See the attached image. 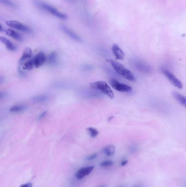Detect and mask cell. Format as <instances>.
I'll return each mask as SVG.
<instances>
[{
  "label": "cell",
  "instance_id": "cell-1",
  "mask_svg": "<svg viewBox=\"0 0 186 187\" xmlns=\"http://www.w3.org/2000/svg\"><path fill=\"white\" fill-rule=\"evenodd\" d=\"M35 3L39 8H40L41 9L49 13V14L56 18L61 19H66L67 18V15L64 14V13L60 12L56 8L49 4H48L47 3L38 0H36Z\"/></svg>",
  "mask_w": 186,
  "mask_h": 187
},
{
  "label": "cell",
  "instance_id": "cell-2",
  "mask_svg": "<svg viewBox=\"0 0 186 187\" xmlns=\"http://www.w3.org/2000/svg\"><path fill=\"white\" fill-rule=\"evenodd\" d=\"M110 63L113 69L118 74L122 76L123 77L129 81L133 82L135 81V78L133 73L127 69H126L123 65L113 60H110Z\"/></svg>",
  "mask_w": 186,
  "mask_h": 187
},
{
  "label": "cell",
  "instance_id": "cell-3",
  "mask_svg": "<svg viewBox=\"0 0 186 187\" xmlns=\"http://www.w3.org/2000/svg\"><path fill=\"white\" fill-rule=\"evenodd\" d=\"M90 87L93 89H97L105 94L109 98L113 99L114 98V94L109 85L103 81H97L92 82L90 84Z\"/></svg>",
  "mask_w": 186,
  "mask_h": 187
},
{
  "label": "cell",
  "instance_id": "cell-4",
  "mask_svg": "<svg viewBox=\"0 0 186 187\" xmlns=\"http://www.w3.org/2000/svg\"><path fill=\"white\" fill-rule=\"evenodd\" d=\"M6 25L13 29L17 30L24 32H31L32 31L29 27L25 24L17 20H10L6 22Z\"/></svg>",
  "mask_w": 186,
  "mask_h": 187
},
{
  "label": "cell",
  "instance_id": "cell-5",
  "mask_svg": "<svg viewBox=\"0 0 186 187\" xmlns=\"http://www.w3.org/2000/svg\"><path fill=\"white\" fill-rule=\"evenodd\" d=\"M162 72L174 86L179 89H182L183 84L182 82L173 73L164 69H162Z\"/></svg>",
  "mask_w": 186,
  "mask_h": 187
},
{
  "label": "cell",
  "instance_id": "cell-6",
  "mask_svg": "<svg viewBox=\"0 0 186 187\" xmlns=\"http://www.w3.org/2000/svg\"><path fill=\"white\" fill-rule=\"evenodd\" d=\"M111 85L116 91L122 93H128L132 91V88L127 84H123L118 82L116 79H111L110 81Z\"/></svg>",
  "mask_w": 186,
  "mask_h": 187
},
{
  "label": "cell",
  "instance_id": "cell-7",
  "mask_svg": "<svg viewBox=\"0 0 186 187\" xmlns=\"http://www.w3.org/2000/svg\"><path fill=\"white\" fill-rule=\"evenodd\" d=\"M94 167L93 166H90L84 167L78 170L76 174V178L78 180H81L85 177L88 176L93 171Z\"/></svg>",
  "mask_w": 186,
  "mask_h": 187
},
{
  "label": "cell",
  "instance_id": "cell-8",
  "mask_svg": "<svg viewBox=\"0 0 186 187\" xmlns=\"http://www.w3.org/2000/svg\"><path fill=\"white\" fill-rule=\"evenodd\" d=\"M46 60L47 58L45 54L42 52H39L35 56L34 58L33 59L35 67L39 68V67L41 66L45 63Z\"/></svg>",
  "mask_w": 186,
  "mask_h": 187
},
{
  "label": "cell",
  "instance_id": "cell-9",
  "mask_svg": "<svg viewBox=\"0 0 186 187\" xmlns=\"http://www.w3.org/2000/svg\"><path fill=\"white\" fill-rule=\"evenodd\" d=\"M61 28L62 30L64 32V34H66L68 36H69L70 38L73 39L74 41L77 42H81L82 39L75 32H74L72 30L70 29L67 26L65 25H62L61 26Z\"/></svg>",
  "mask_w": 186,
  "mask_h": 187
},
{
  "label": "cell",
  "instance_id": "cell-10",
  "mask_svg": "<svg viewBox=\"0 0 186 187\" xmlns=\"http://www.w3.org/2000/svg\"><path fill=\"white\" fill-rule=\"evenodd\" d=\"M112 52L117 59L123 60L124 58V53L121 48L116 44H114L112 46Z\"/></svg>",
  "mask_w": 186,
  "mask_h": 187
},
{
  "label": "cell",
  "instance_id": "cell-11",
  "mask_svg": "<svg viewBox=\"0 0 186 187\" xmlns=\"http://www.w3.org/2000/svg\"><path fill=\"white\" fill-rule=\"evenodd\" d=\"M32 55V52L31 48L29 47L25 48L23 50V55L19 60V63L20 64H22L26 60H28L29 59L31 58Z\"/></svg>",
  "mask_w": 186,
  "mask_h": 187
},
{
  "label": "cell",
  "instance_id": "cell-12",
  "mask_svg": "<svg viewBox=\"0 0 186 187\" xmlns=\"http://www.w3.org/2000/svg\"><path fill=\"white\" fill-rule=\"evenodd\" d=\"M1 41L6 46V48L8 50L14 52L17 50L16 47L12 43L11 41L4 37H1Z\"/></svg>",
  "mask_w": 186,
  "mask_h": 187
},
{
  "label": "cell",
  "instance_id": "cell-13",
  "mask_svg": "<svg viewBox=\"0 0 186 187\" xmlns=\"http://www.w3.org/2000/svg\"><path fill=\"white\" fill-rule=\"evenodd\" d=\"M116 152L115 147L112 145H110L104 147L103 149V152L105 155L108 157H111L114 155Z\"/></svg>",
  "mask_w": 186,
  "mask_h": 187
},
{
  "label": "cell",
  "instance_id": "cell-14",
  "mask_svg": "<svg viewBox=\"0 0 186 187\" xmlns=\"http://www.w3.org/2000/svg\"><path fill=\"white\" fill-rule=\"evenodd\" d=\"M6 32L8 35L11 36V37L17 41H23V37L21 36V35L12 29H8L7 30Z\"/></svg>",
  "mask_w": 186,
  "mask_h": 187
},
{
  "label": "cell",
  "instance_id": "cell-15",
  "mask_svg": "<svg viewBox=\"0 0 186 187\" xmlns=\"http://www.w3.org/2000/svg\"><path fill=\"white\" fill-rule=\"evenodd\" d=\"M173 96L175 100H176L180 104L183 106L185 107L186 108V98L181 95V94L177 93V92H174L173 93Z\"/></svg>",
  "mask_w": 186,
  "mask_h": 187
},
{
  "label": "cell",
  "instance_id": "cell-16",
  "mask_svg": "<svg viewBox=\"0 0 186 187\" xmlns=\"http://www.w3.org/2000/svg\"><path fill=\"white\" fill-rule=\"evenodd\" d=\"M26 108L27 106L24 105H15L12 106L10 108L9 111L14 113H19L25 111Z\"/></svg>",
  "mask_w": 186,
  "mask_h": 187
},
{
  "label": "cell",
  "instance_id": "cell-17",
  "mask_svg": "<svg viewBox=\"0 0 186 187\" xmlns=\"http://www.w3.org/2000/svg\"><path fill=\"white\" fill-rule=\"evenodd\" d=\"M33 67H35V66L33 64V59L29 60L25 62L22 66V68L24 70H31L33 68Z\"/></svg>",
  "mask_w": 186,
  "mask_h": 187
},
{
  "label": "cell",
  "instance_id": "cell-18",
  "mask_svg": "<svg viewBox=\"0 0 186 187\" xmlns=\"http://www.w3.org/2000/svg\"><path fill=\"white\" fill-rule=\"evenodd\" d=\"M57 61V54L55 52H52L48 57V62L50 64H55Z\"/></svg>",
  "mask_w": 186,
  "mask_h": 187
},
{
  "label": "cell",
  "instance_id": "cell-19",
  "mask_svg": "<svg viewBox=\"0 0 186 187\" xmlns=\"http://www.w3.org/2000/svg\"><path fill=\"white\" fill-rule=\"evenodd\" d=\"M114 164V161L112 160H104L102 162H101L100 163V166L102 167H109L112 166Z\"/></svg>",
  "mask_w": 186,
  "mask_h": 187
},
{
  "label": "cell",
  "instance_id": "cell-20",
  "mask_svg": "<svg viewBox=\"0 0 186 187\" xmlns=\"http://www.w3.org/2000/svg\"><path fill=\"white\" fill-rule=\"evenodd\" d=\"M48 99V97L46 95H39L35 97L33 99V101L35 102H45Z\"/></svg>",
  "mask_w": 186,
  "mask_h": 187
},
{
  "label": "cell",
  "instance_id": "cell-21",
  "mask_svg": "<svg viewBox=\"0 0 186 187\" xmlns=\"http://www.w3.org/2000/svg\"><path fill=\"white\" fill-rule=\"evenodd\" d=\"M87 131L88 132L89 134L92 137H96L98 135V131L94 128H88L87 129Z\"/></svg>",
  "mask_w": 186,
  "mask_h": 187
},
{
  "label": "cell",
  "instance_id": "cell-22",
  "mask_svg": "<svg viewBox=\"0 0 186 187\" xmlns=\"http://www.w3.org/2000/svg\"><path fill=\"white\" fill-rule=\"evenodd\" d=\"M1 2L3 5H6L8 7H11V8H16L17 6L15 3H14L11 0H1Z\"/></svg>",
  "mask_w": 186,
  "mask_h": 187
},
{
  "label": "cell",
  "instance_id": "cell-23",
  "mask_svg": "<svg viewBox=\"0 0 186 187\" xmlns=\"http://www.w3.org/2000/svg\"><path fill=\"white\" fill-rule=\"evenodd\" d=\"M97 157V153H93L92 154H91L88 156H87L86 158V160L87 161H91L93 160L94 159Z\"/></svg>",
  "mask_w": 186,
  "mask_h": 187
},
{
  "label": "cell",
  "instance_id": "cell-24",
  "mask_svg": "<svg viewBox=\"0 0 186 187\" xmlns=\"http://www.w3.org/2000/svg\"><path fill=\"white\" fill-rule=\"evenodd\" d=\"M128 161L127 159H124L122 160H121V163H120V165L121 166H125L127 164H128Z\"/></svg>",
  "mask_w": 186,
  "mask_h": 187
},
{
  "label": "cell",
  "instance_id": "cell-25",
  "mask_svg": "<svg viewBox=\"0 0 186 187\" xmlns=\"http://www.w3.org/2000/svg\"><path fill=\"white\" fill-rule=\"evenodd\" d=\"M20 187H32V184L31 183H27L22 184Z\"/></svg>",
  "mask_w": 186,
  "mask_h": 187
},
{
  "label": "cell",
  "instance_id": "cell-26",
  "mask_svg": "<svg viewBox=\"0 0 186 187\" xmlns=\"http://www.w3.org/2000/svg\"><path fill=\"white\" fill-rule=\"evenodd\" d=\"M47 111H44L43 112V113H41V114L39 116V117H38V118L39 119H41V118H43V117H45V116H46V114H47Z\"/></svg>",
  "mask_w": 186,
  "mask_h": 187
},
{
  "label": "cell",
  "instance_id": "cell-27",
  "mask_svg": "<svg viewBox=\"0 0 186 187\" xmlns=\"http://www.w3.org/2000/svg\"><path fill=\"white\" fill-rule=\"evenodd\" d=\"M98 187H105V186L104 185H102V186H100Z\"/></svg>",
  "mask_w": 186,
  "mask_h": 187
},
{
  "label": "cell",
  "instance_id": "cell-28",
  "mask_svg": "<svg viewBox=\"0 0 186 187\" xmlns=\"http://www.w3.org/2000/svg\"><path fill=\"white\" fill-rule=\"evenodd\" d=\"M134 187H140V186H135Z\"/></svg>",
  "mask_w": 186,
  "mask_h": 187
},
{
  "label": "cell",
  "instance_id": "cell-29",
  "mask_svg": "<svg viewBox=\"0 0 186 187\" xmlns=\"http://www.w3.org/2000/svg\"></svg>",
  "mask_w": 186,
  "mask_h": 187
},
{
  "label": "cell",
  "instance_id": "cell-30",
  "mask_svg": "<svg viewBox=\"0 0 186 187\" xmlns=\"http://www.w3.org/2000/svg\"></svg>",
  "mask_w": 186,
  "mask_h": 187
}]
</instances>
